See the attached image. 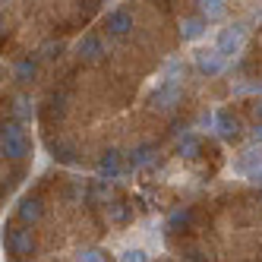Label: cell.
Wrapping results in <instances>:
<instances>
[{"mask_svg":"<svg viewBox=\"0 0 262 262\" xmlns=\"http://www.w3.org/2000/svg\"><path fill=\"white\" fill-rule=\"evenodd\" d=\"M0 152L10 161H23L32 152V142L26 136V129L19 123H4V133H0Z\"/></svg>","mask_w":262,"mask_h":262,"instance_id":"cell-1","label":"cell"},{"mask_svg":"<svg viewBox=\"0 0 262 262\" xmlns=\"http://www.w3.org/2000/svg\"><path fill=\"white\" fill-rule=\"evenodd\" d=\"M180 92H183V85H180V76H177V67H167V76L152 92V107L155 111H171L180 101Z\"/></svg>","mask_w":262,"mask_h":262,"instance_id":"cell-2","label":"cell"},{"mask_svg":"<svg viewBox=\"0 0 262 262\" xmlns=\"http://www.w3.org/2000/svg\"><path fill=\"white\" fill-rule=\"evenodd\" d=\"M243 38H247V26H243V23H234V26H228V29H221L215 48L224 54V57H234V54L243 48Z\"/></svg>","mask_w":262,"mask_h":262,"instance_id":"cell-3","label":"cell"},{"mask_svg":"<svg viewBox=\"0 0 262 262\" xmlns=\"http://www.w3.org/2000/svg\"><path fill=\"white\" fill-rule=\"evenodd\" d=\"M7 250L13 256H29L35 250V240H32V231L29 228H10L7 231Z\"/></svg>","mask_w":262,"mask_h":262,"instance_id":"cell-4","label":"cell"},{"mask_svg":"<svg viewBox=\"0 0 262 262\" xmlns=\"http://www.w3.org/2000/svg\"><path fill=\"white\" fill-rule=\"evenodd\" d=\"M212 123H215L218 136H221L224 142H234V139L240 136V120L231 114V111H218V114L212 117Z\"/></svg>","mask_w":262,"mask_h":262,"instance_id":"cell-5","label":"cell"},{"mask_svg":"<svg viewBox=\"0 0 262 262\" xmlns=\"http://www.w3.org/2000/svg\"><path fill=\"white\" fill-rule=\"evenodd\" d=\"M224 54L215 48V51H199L196 54V67H199V73H205V76H218V73L224 70Z\"/></svg>","mask_w":262,"mask_h":262,"instance_id":"cell-6","label":"cell"},{"mask_svg":"<svg viewBox=\"0 0 262 262\" xmlns=\"http://www.w3.org/2000/svg\"><path fill=\"white\" fill-rule=\"evenodd\" d=\"M76 54L82 60H101L104 57V41L98 38V35H82V38L76 41Z\"/></svg>","mask_w":262,"mask_h":262,"instance_id":"cell-7","label":"cell"},{"mask_svg":"<svg viewBox=\"0 0 262 262\" xmlns=\"http://www.w3.org/2000/svg\"><path fill=\"white\" fill-rule=\"evenodd\" d=\"M98 174L107 177V180H114V177L123 174V161H120V152H117V148H107V152L98 158Z\"/></svg>","mask_w":262,"mask_h":262,"instance_id":"cell-8","label":"cell"},{"mask_svg":"<svg viewBox=\"0 0 262 262\" xmlns=\"http://www.w3.org/2000/svg\"><path fill=\"white\" fill-rule=\"evenodd\" d=\"M104 29H107L111 35H126L129 29H133V16H129L126 10H111V13L104 16Z\"/></svg>","mask_w":262,"mask_h":262,"instance_id":"cell-9","label":"cell"},{"mask_svg":"<svg viewBox=\"0 0 262 262\" xmlns=\"http://www.w3.org/2000/svg\"><path fill=\"white\" fill-rule=\"evenodd\" d=\"M152 158H155V145H148V142H142V145H136L133 152L126 155V167H129V171H139V167H145V164H152Z\"/></svg>","mask_w":262,"mask_h":262,"instance_id":"cell-10","label":"cell"},{"mask_svg":"<svg viewBox=\"0 0 262 262\" xmlns=\"http://www.w3.org/2000/svg\"><path fill=\"white\" fill-rule=\"evenodd\" d=\"M259 164H262V148H247V152H243V155L234 161V171L243 174V177H250Z\"/></svg>","mask_w":262,"mask_h":262,"instance_id":"cell-11","label":"cell"},{"mask_svg":"<svg viewBox=\"0 0 262 262\" xmlns=\"http://www.w3.org/2000/svg\"><path fill=\"white\" fill-rule=\"evenodd\" d=\"M199 10H202V19L205 23H221L224 16H228L224 0H199Z\"/></svg>","mask_w":262,"mask_h":262,"instance_id":"cell-12","label":"cell"},{"mask_svg":"<svg viewBox=\"0 0 262 262\" xmlns=\"http://www.w3.org/2000/svg\"><path fill=\"white\" fill-rule=\"evenodd\" d=\"M19 221L23 224H32V221H38L41 218V199H23L19 202Z\"/></svg>","mask_w":262,"mask_h":262,"instance_id":"cell-13","label":"cell"},{"mask_svg":"<svg viewBox=\"0 0 262 262\" xmlns=\"http://www.w3.org/2000/svg\"><path fill=\"white\" fill-rule=\"evenodd\" d=\"M202 32H205V19H183V26H180L183 41H196V38H202Z\"/></svg>","mask_w":262,"mask_h":262,"instance_id":"cell-14","label":"cell"},{"mask_svg":"<svg viewBox=\"0 0 262 262\" xmlns=\"http://www.w3.org/2000/svg\"><path fill=\"white\" fill-rule=\"evenodd\" d=\"M35 70H38V67H35V60L26 57V60H19V63L13 67V76H16V82H29L35 76Z\"/></svg>","mask_w":262,"mask_h":262,"instance_id":"cell-15","label":"cell"},{"mask_svg":"<svg viewBox=\"0 0 262 262\" xmlns=\"http://www.w3.org/2000/svg\"><path fill=\"white\" fill-rule=\"evenodd\" d=\"M177 148H180V155H183V158H196V155H199V139H196L193 133H183Z\"/></svg>","mask_w":262,"mask_h":262,"instance_id":"cell-16","label":"cell"},{"mask_svg":"<svg viewBox=\"0 0 262 262\" xmlns=\"http://www.w3.org/2000/svg\"><path fill=\"white\" fill-rule=\"evenodd\" d=\"M107 215H111V221H117V224H120V221L129 218V209H126L123 202H111V205H107Z\"/></svg>","mask_w":262,"mask_h":262,"instance_id":"cell-17","label":"cell"},{"mask_svg":"<svg viewBox=\"0 0 262 262\" xmlns=\"http://www.w3.org/2000/svg\"><path fill=\"white\" fill-rule=\"evenodd\" d=\"M51 152H54V158H60L63 164H73V161H76V158H73V148H67V145H60V142H54Z\"/></svg>","mask_w":262,"mask_h":262,"instance_id":"cell-18","label":"cell"},{"mask_svg":"<svg viewBox=\"0 0 262 262\" xmlns=\"http://www.w3.org/2000/svg\"><path fill=\"white\" fill-rule=\"evenodd\" d=\"M167 224H171V228H180V224H190V212H186V209H177V212L171 215V221H167Z\"/></svg>","mask_w":262,"mask_h":262,"instance_id":"cell-19","label":"cell"},{"mask_svg":"<svg viewBox=\"0 0 262 262\" xmlns=\"http://www.w3.org/2000/svg\"><path fill=\"white\" fill-rule=\"evenodd\" d=\"M16 114H19V117H29V114H32V111H29V101H26V98H16Z\"/></svg>","mask_w":262,"mask_h":262,"instance_id":"cell-20","label":"cell"},{"mask_svg":"<svg viewBox=\"0 0 262 262\" xmlns=\"http://www.w3.org/2000/svg\"><path fill=\"white\" fill-rule=\"evenodd\" d=\"M79 259H85V262H98V259H104V253H101V250H85Z\"/></svg>","mask_w":262,"mask_h":262,"instance_id":"cell-21","label":"cell"},{"mask_svg":"<svg viewBox=\"0 0 262 262\" xmlns=\"http://www.w3.org/2000/svg\"><path fill=\"white\" fill-rule=\"evenodd\" d=\"M120 259H136V262H142V259H145V253H142V250H123V256H120Z\"/></svg>","mask_w":262,"mask_h":262,"instance_id":"cell-22","label":"cell"},{"mask_svg":"<svg viewBox=\"0 0 262 262\" xmlns=\"http://www.w3.org/2000/svg\"><path fill=\"white\" fill-rule=\"evenodd\" d=\"M54 51H60V45H45V48H41V57H57Z\"/></svg>","mask_w":262,"mask_h":262,"instance_id":"cell-23","label":"cell"},{"mask_svg":"<svg viewBox=\"0 0 262 262\" xmlns=\"http://www.w3.org/2000/svg\"><path fill=\"white\" fill-rule=\"evenodd\" d=\"M250 180H253V183H259V186H262V164H259V167H256V171H253V174H250Z\"/></svg>","mask_w":262,"mask_h":262,"instance_id":"cell-24","label":"cell"},{"mask_svg":"<svg viewBox=\"0 0 262 262\" xmlns=\"http://www.w3.org/2000/svg\"><path fill=\"white\" fill-rule=\"evenodd\" d=\"M253 139H256V142H262V123H256V129H253Z\"/></svg>","mask_w":262,"mask_h":262,"instance_id":"cell-25","label":"cell"},{"mask_svg":"<svg viewBox=\"0 0 262 262\" xmlns=\"http://www.w3.org/2000/svg\"><path fill=\"white\" fill-rule=\"evenodd\" d=\"M253 114H256V117H262V104H253Z\"/></svg>","mask_w":262,"mask_h":262,"instance_id":"cell-26","label":"cell"}]
</instances>
